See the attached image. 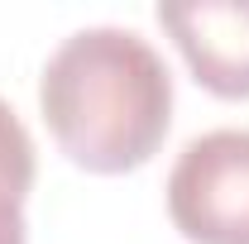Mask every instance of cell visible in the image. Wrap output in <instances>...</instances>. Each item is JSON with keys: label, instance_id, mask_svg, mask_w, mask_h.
<instances>
[{"label": "cell", "instance_id": "cell-5", "mask_svg": "<svg viewBox=\"0 0 249 244\" xmlns=\"http://www.w3.org/2000/svg\"><path fill=\"white\" fill-rule=\"evenodd\" d=\"M24 201H15L10 192H0V244H29V230H24Z\"/></svg>", "mask_w": 249, "mask_h": 244}, {"label": "cell", "instance_id": "cell-2", "mask_svg": "<svg viewBox=\"0 0 249 244\" xmlns=\"http://www.w3.org/2000/svg\"><path fill=\"white\" fill-rule=\"evenodd\" d=\"M168 220L187 244H249V129H211L178 153Z\"/></svg>", "mask_w": 249, "mask_h": 244}, {"label": "cell", "instance_id": "cell-3", "mask_svg": "<svg viewBox=\"0 0 249 244\" xmlns=\"http://www.w3.org/2000/svg\"><path fill=\"white\" fill-rule=\"evenodd\" d=\"M158 24L173 34L196 87L220 101H249V0H168Z\"/></svg>", "mask_w": 249, "mask_h": 244}, {"label": "cell", "instance_id": "cell-1", "mask_svg": "<svg viewBox=\"0 0 249 244\" xmlns=\"http://www.w3.org/2000/svg\"><path fill=\"white\" fill-rule=\"evenodd\" d=\"M38 110L67 163L120 177L158 153L173 120V77L129 29H82L48 58Z\"/></svg>", "mask_w": 249, "mask_h": 244}, {"label": "cell", "instance_id": "cell-4", "mask_svg": "<svg viewBox=\"0 0 249 244\" xmlns=\"http://www.w3.org/2000/svg\"><path fill=\"white\" fill-rule=\"evenodd\" d=\"M34 139L19 124V115L0 101V192H10L15 201H24L34 192Z\"/></svg>", "mask_w": 249, "mask_h": 244}]
</instances>
